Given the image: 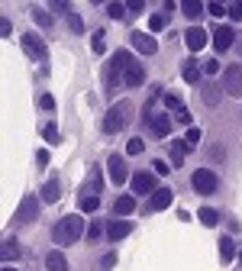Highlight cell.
Masks as SVG:
<instances>
[{"label":"cell","mask_w":242,"mask_h":271,"mask_svg":"<svg viewBox=\"0 0 242 271\" xmlns=\"http://www.w3.org/2000/svg\"><path fill=\"white\" fill-rule=\"evenodd\" d=\"M113 265H116V255H113V252H107V255L100 259V268H103V271H110Z\"/></svg>","instance_id":"obj_44"},{"label":"cell","mask_w":242,"mask_h":271,"mask_svg":"<svg viewBox=\"0 0 242 271\" xmlns=\"http://www.w3.org/2000/svg\"><path fill=\"white\" fill-rule=\"evenodd\" d=\"M126 10H129V13H142V10H145V3H142V0H129Z\"/></svg>","instance_id":"obj_45"},{"label":"cell","mask_w":242,"mask_h":271,"mask_svg":"<svg viewBox=\"0 0 242 271\" xmlns=\"http://www.w3.org/2000/svg\"><path fill=\"white\" fill-rule=\"evenodd\" d=\"M152 171H155V174H168L171 165H168V161H162V158H155V161H152Z\"/></svg>","instance_id":"obj_41"},{"label":"cell","mask_w":242,"mask_h":271,"mask_svg":"<svg viewBox=\"0 0 242 271\" xmlns=\"http://www.w3.org/2000/svg\"><path fill=\"white\" fill-rule=\"evenodd\" d=\"M197 220L204 223V226H217V223H220V210H213V207H200V210H197Z\"/></svg>","instance_id":"obj_24"},{"label":"cell","mask_w":242,"mask_h":271,"mask_svg":"<svg viewBox=\"0 0 242 271\" xmlns=\"http://www.w3.org/2000/svg\"><path fill=\"white\" fill-rule=\"evenodd\" d=\"M133 62V55L129 52H116L113 58H110V65H107V71H103V78H107V91H113L116 87V81H123V74H126V65Z\"/></svg>","instance_id":"obj_4"},{"label":"cell","mask_w":242,"mask_h":271,"mask_svg":"<svg viewBox=\"0 0 242 271\" xmlns=\"http://www.w3.org/2000/svg\"><path fill=\"white\" fill-rule=\"evenodd\" d=\"M207 13H210V16H230V6H223V3H210V6H207Z\"/></svg>","instance_id":"obj_39"},{"label":"cell","mask_w":242,"mask_h":271,"mask_svg":"<svg viewBox=\"0 0 242 271\" xmlns=\"http://www.w3.org/2000/svg\"><path fill=\"white\" fill-rule=\"evenodd\" d=\"M200 74H204V68L197 65V58H188V62L181 65V78L188 81V84H197V81H200Z\"/></svg>","instance_id":"obj_18"},{"label":"cell","mask_w":242,"mask_h":271,"mask_svg":"<svg viewBox=\"0 0 242 271\" xmlns=\"http://www.w3.org/2000/svg\"><path fill=\"white\" fill-rule=\"evenodd\" d=\"M100 233H103V226H100V223H91V226H87V239H91V242H97V239H100Z\"/></svg>","instance_id":"obj_40"},{"label":"cell","mask_w":242,"mask_h":271,"mask_svg":"<svg viewBox=\"0 0 242 271\" xmlns=\"http://www.w3.org/2000/svg\"><path fill=\"white\" fill-rule=\"evenodd\" d=\"M129 42H133V49L142 52V55H155V52H158V42L149 36V32H139V29H136L133 36H129Z\"/></svg>","instance_id":"obj_12"},{"label":"cell","mask_w":242,"mask_h":271,"mask_svg":"<svg viewBox=\"0 0 242 271\" xmlns=\"http://www.w3.org/2000/svg\"><path fill=\"white\" fill-rule=\"evenodd\" d=\"M142 120L149 123V133L155 136V139H168L171 133V113H155V110H145Z\"/></svg>","instance_id":"obj_5"},{"label":"cell","mask_w":242,"mask_h":271,"mask_svg":"<svg viewBox=\"0 0 242 271\" xmlns=\"http://www.w3.org/2000/svg\"><path fill=\"white\" fill-rule=\"evenodd\" d=\"M175 120H178V123H184V126H191V110H188V107H181V110L175 113Z\"/></svg>","instance_id":"obj_43"},{"label":"cell","mask_w":242,"mask_h":271,"mask_svg":"<svg viewBox=\"0 0 242 271\" xmlns=\"http://www.w3.org/2000/svg\"><path fill=\"white\" fill-rule=\"evenodd\" d=\"M181 10H184V16H188V19H200L204 6H200L197 0H184V3H181Z\"/></svg>","instance_id":"obj_27"},{"label":"cell","mask_w":242,"mask_h":271,"mask_svg":"<svg viewBox=\"0 0 242 271\" xmlns=\"http://www.w3.org/2000/svg\"><path fill=\"white\" fill-rule=\"evenodd\" d=\"M129 113H133V107H129L126 100L113 104V107L107 110V117H103V133H107V136H113V133L126 130V123H129Z\"/></svg>","instance_id":"obj_2"},{"label":"cell","mask_w":242,"mask_h":271,"mask_svg":"<svg viewBox=\"0 0 242 271\" xmlns=\"http://www.w3.org/2000/svg\"><path fill=\"white\" fill-rule=\"evenodd\" d=\"M230 19L233 23H242V3H230Z\"/></svg>","instance_id":"obj_42"},{"label":"cell","mask_w":242,"mask_h":271,"mask_svg":"<svg viewBox=\"0 0 242 271\" xmlns=\"http://www.w3.org/2000/svg\"><path fill=\"white\" fill-rule=\"evenodd\" d=\"M32 19H36V23L42 26V29H45V26H52V16H48L42 6H32Z\"/></svg>","instance_id":"obj_35"},{"label":"cell","mask_w":242,"mask_h":271,"mask_svg":"<svg viewBox=\"0 0 242 271\" xmlns=\"http://www.w3.org/2000/svg\"><path fill=\"white\" fill-rule=\"evenodd\" d=\"M220 259H223V265H230V262L236 259V242H233L230 236H223V239H220Z\"/></svg>","instance_id":"obj_22"},{"label":"cell","mask_w":242,"mask_h":271,"mask_svg":"<svg viewBox=\"0 0 242 271\" xmlns=\"http://www.w3.org/2000/svg\"><path fill=\"white\" fill-rule=\"evenodd\" d=\"M145 152V139H139V136H133V139L126 142V155H142Z\"/></svg>","instance_id":"obj_33"},{"label":"cell","mask_w":242,"mask_h":271,"mask_svg":"<svg viewBox=\"0 0 242 271\" xmlns=\"http://www.w3.org/2000/svg\"><path fill=\"white\" fill-rule=\"evenodd\" d=\"M107 168H110V181H113L116 187H120V184H126V181H133V178H129V168H126V161H123L120 155H110Z\"/></svg>","instance_id":"obj_10"},{"label":"cell","mask_w":242,"mask_h":271,"mask_svg":"<svg viewBox=\"0 0 242 271\" xmlns=\"http://www.w3.org/2000/svg\"><path fill=\"white\" fill-rule=\"evenodd\" d=\"M210 158H213V161H220V158H223V148L213 145V148H210Z\"/></svg>","instance_id":"obj_49"},{"label":"cell","mask_w":242,"mask_h":271,"mask_svg":"<svg viewBox=\"0 0 242 271\" xmlns=\"http://www.w3.org/2000/svg\"><path fill=\"white\" fill-rule=\"evenodd\" d=\"M45 268H48V271H68V259L58 252V249H55V252L45 255Z\"/></svg>","instance_id":"obj_21"},{"label":"cell","mask_w":242,"mask_h":271,"mask_svg":"<svg viewBox=\"0 0 242 271\" xmlns=\"http://www.w3.org/2000/svg\"><path fill=\"white\" fill-rule=\"evenodd\" d=\"M78 207H81V213H97V210H100V197H97V194H81Z\"/></svg>","instance_id":"obj_23"},{"label":"cell","mask_w":242,"mask_h":271,"mask_svg":"<svg viewBox=\"0 0 242 271\" xmlns=\"http://www.w3.org/2000/svg\"><path fill=\"white\" fill-rule=\"evenodd\" d=\"M165 26H168V19H165V13H152V16H149V32H162Z\"/></svg>","instance_id":"obj_30"},{"label":"cell","mask_w":242,"mask_h":271,"mask_svg":"<svg viewBox=\"0 0 242 271\" xmlns=\"http://www.w3.org/2000/svg\"><path fill=\"white\" fill-rule=\"evenodd\" d=\"M19 45H23V52L29 58H36V62H42V58H45V42H42L39 32H23V36H19Z\"/></svg>","instance_id":"obj_6"},{"label":"cell","mask_w":242,"mask_h":271,"mask_svg":"<svg viewBox=\"0 0 242 271\" xmlns=\"http://www.w3.org/2000/svg\"><path fill=\"white\" fill-rule=\"evenodd\" d=\"M223 87L230 97H242V65H230L223 71Z\"/></svg>","instance_id":"obj_7"},{"label":"cell","mask_w":242,"mask_h":271,"mask_svg":"<svg viewBox=\"0 0 242 271\" xmlns=\"http://www.w3.org/2000/svg\"><path fill=\"white\" fill-rule=\"evenodd\" d=\"M36 161H39V168H45V165H48V152H45V148H39V155H36Z\"/></svg>","instance_id":"obj_47"},{"label":"cell","mask_w":242,"mask_h":271,"mask_svg":"<svg viewBox=\"0 0 242 271\" xmlns=\"http://www.w3.org/2000/svg\"><path fill=\"white\" fill-rule=\"evenodd\" d=\"M42 136H45V142H52V145H58V142H61V133H58V126H55V123H45L42 126Z\"/></svg>","instance_id":"obj_29"},{"label":"cell","mask_w":242,"mask_h":271,"mask_svg":"<svg viewBox=\"0 0 242 271\" xmlns=\"http://www.w3.org/2000/svg\"><path fill=\"white\" fill-rule=\"evenodd\" d=\"M0 255H3V262L10 265L13 259H19V242H16V239H3V249H0Z\"/></svg>","instance_id":"obj_25"},{"label":"cell","mask_w":242,"mask_h":271,"mask_svg":"<svg viewBox=\"0 0 242 271\" xmlns=\"http://www.w3.org/2000/svg\"><path fill=\"white\" fill-rule=\"evenodd\" d=\"M39 216V197H23V203H19V210H16V216H13V220H16V226H26V223H32Z\"/></svg>","instance_id":"obj_8"},{"label":"cell","mask_w":242,"mask_h":271,"mask_svg":"<svg viewBox=\"0 0 242 271\" xmlns=\"http://www.w3.org/2000/svg\"><path fill=\"white\" fill-rule=\"evenodd\" d=\"M107 13H110V19H126V6H123V3H110L107 6Z\"/></svg>","instance_id":"obj_37"},{"label":"cell","mask_w":242,"mask_h":271,"mask_svg":"<svg viewBox=\"0 0 242 271\" xmlns=\"http://www.w3.org/2000/svg\"><path fill=\"white\" fill-rule=\"evenodd\" d=\"M100 187H103V174H100V168H97L94 165V171H91V178H87V194H97V191H100Z\"/></svg>","instance_id":"obj_28"},{"label":"cell","mask_w":242,"mask_h":271,"mask_svg":"<svg viewBox=\"0 0 242 271\" xmlns=\"http://www.w3.org/2000/svg\"><path fill=\"white\" fill-rule=\"evenodd\" d=\"M200 139H204V130H200V126H191V130H188V136H184V142H188V145L194 148V145H197V142Z\"/></svg>","instance_id":"obj_36"},{"label":"cell","mask_w":242,"mask_h":271,"mask_svg":"<svg viewBox=\"0 0 242 271\" xmlns=\"http://www.w3.org/2000/svg\"><path fill=\"white\" fill-rule=\"evenodd\" d=\"M200 94H204L207 107H217V104H220V91H217L213 84H204V91H200Z\"/></svg>","instance_id":"obj_32"},{"label":"cell","mask_w":242,"mask_h":271,"mask_svg":"<svg viewBox=\"0 0 242 271\" xmlns=\"http://www.w3.org/2000/svg\"><path fill=\"white\" fill-rule=\"evenodd\" d=\"M233 39H236V29H233V26H217V29H213V45H217V52H226L233 45Z\"/></svg>","instance_id":"obj_13"},{"label":"cell","mask_w":242,"mask_h":271,"mask_svg":"<svg viewBox=\"0 0 242 271\" xmlns=\"http://www.w3.org/2000/svg\"><path fill=\"white\" fill-rule=\"evenodd\" d=\"M162 104H165V107H168V110H175V113H178V110H181V107H184V104H181V97H178V94H175V91H168V94H162Z\"/></svg>","instance_id":"obj_31"},{"label":"cell","mask_w":242,"mask_h":271,"mask_svg":"<svg viewBox=\"0 0 242 271\" xmlns=\"http://www.w3.org/2000/svg\"><path fill=\"white\" fill-rule=\"evenodd\" d=\"M81 233H84V220H81L78 213H71V216H65V220L55 223L52 242H55V246H71V242L81 239Z\"/></svg>","instance_id":"obj_1"},{"label":"cell","mask_w":242,"mask_h":271,"mask_svg":"<svg viewBox=\"0 0 242 271\" xmlns=\"http://www.w3.org/2000/svg\"><path fill=\"white\" fill-rule=\"evenodd\" d=\"M3 271H16V268H13V265H6V268H3Z\"/></svg>","instance_id":"obj_50"},{"label":"cell","mask_w":242,"mask_h":271,"mask_svg":"<svg viewBox=\"0 0 242 271\" xmlns=\"http://www.w3.org/2000/svg\"><path fill=\"white\" fill-rule=\"evenodd\" d=\"M91 49H94V55H103V52H107V32H103V29H97V32H94Z\"/></svg>","instance_id":"obj_26"},{"label":"cell","mask_w":242,"mask_h":271,"mask_svg":"<svg viewBox=\"0 0 242 271\" xmlns=\"http://www.w3.org/2000/svg\"><path fill=\"white\" fill-rule=\"evenodd\" d=\"M129 184H133V194H142V197H145V194L152 197V194L158 191V184H155V174H152V171H136Z\"/></svg>","instance_id":"obj_9"},{"label":"cell","mask_w":242,"mask_h":271,"mask_svg":"<svg viewBox=\"0 0 242 271\" xmlns=\"http://www.w3.org/2000/svg\"><path fill=\"white\" fill-rule=\"evenodd\" d=\"M39 104H42V110H55V97H52V94H42Z\"/></svg>","instance_id":"obj_46"},{"label":"cell","mask_w":242,"mask_h":271,"mask_svg":"<svg viewBox=\"0 0 242 271\" xmlns=\"http://www.w3.org/2000/svg\"><path fill=\"white\" fill-rule=\"evenodd\" d=\"M129 233H133V223H129V220H113V223L107 226V239H110V242L126 239Z\"/></svg>","instance_id":"obj_15"},{"label":"cell","mask_w":242,"mask_h":271,"mask_svg":"<svg viewBox=\"0 0 242 271\" xmlns=\"http://www.w3.org/2000/svg\"><path fill=\"white\" fill-rule=\"evenodd\" d=\"M133 210H136L133 194H123V197H116V200H113V213H116V220H120V216H129Z\"/></svg>","instance_id":"obj_19"},{"label":"cell","mask_w":242,"mask_h":271,"mask_svg":"<svg viewBox=\"0 0 242 271\" xmlns=\"http://www.w3.org/2000/svg\"><path fill=\"white\" fill-rule=\"evenodd\" d=\"M184 42H188L191 52H200L207 45V29H204V26H191V29L184 32Z\"/></svg>","instance_id":"obj_14"},{"label":"cell","mask_w":242,"mask_h":271,"mask_svg":"<svg viewBox=\"0 0 242 271\" xmlns=\"http://www.w3.org/2000/svg\"><path fill=\"white\" fill-rule=\"evenodd\" d=\"M0 32H3V36H10V32H13V26H10V19H0Z\"/></svg>","instance_id":"obj_48"},{"label":"cell","mask_w":242,"mask_h":271,"mask_svg":"<svg viewBox=\"0 0 242 271\" xmlns=\"http://www.w3.org/2000/svg\"><path fill=\"white\" fill-rule=\"evenodd\" d=\"M171 200H175V191L171 187H158L149 197V210H165V207H171Z\"/></svg>","instance_id":"obj_16"},{"label":"cell","mask_w":242,"mask_h":271,"mask_svg":"<svg viewBox=\"0 0 242 271\" xmlns=\"http://www.w3.org/2000/svg\"><path fill=\"white\" fill-rule=\"evenodd\" d=\"M61 197V184H58V181H45V184H42V194H39V200H42V203H55V200H58Z\"/></svg>","instance_id":"obj_20"},{"label":"cell","mask_w":242,"mask_h":271,"mask_svg":"<svg viewBox=\"0 0 242 271\" xmlns=\"http://www.w3.org/2000/svg\"><path fill=\"white\" fill-rule=\"evenodd\" d=\"M188 152H191V145L184 139H171V168H181Z\"/></svg>","instance_id":"obj_17"},{"label":"cell","mask_w":242,"mask_h":271,"mask_svg":"<svg viewBox=\"0 0 242 271\" xmlns=\"http://www.w3.org/2000/svg\"><path fill=\"white\" fill-rule=\"evenodd\" d=\"M142 84H145V65L133 58L126 65V74H123V87H142Z\"/></svg>","instance_id":"obj_11"},{"label":"cell","mask_w":242,"mask_h":271,"mask_svg":"<svg viewBox=\"0 0 242 271\" xmlns=\"http://www.w3.org/2000/svg\"><path fill=\"white\" fill-rule=\"evenodd\" d=\"M191 187L197 194H204V197H210V194L220 191V178L217 171H210V168H197V171L191 174Z\"/></svg>","instance_id":"obj_3"},{"label":"cell","mask_w":242,"mask_h":271,"mask_svg":"<svg viewBox=\"0 0 242 271\" xmlns=\"http://www.w3.org/2000/svg\"><path fill=\"white\" fill-rule=\"evenodd\" d=\"M68 26H71V32H74V36H81V32H84V19H81L78 16V13H68Z\"/></svg>","instance_id":"obj_34"},{"label":"cell","mask_w":242,"mask_h":271,"mask_svg":"<svg viewBox=\"0 0 242 271\" xmlns=\"http://www.w3.org/2000/svg\"><path fill=\"white\" fill-rule=\"evenodd\" d=\"M200 68H204V74H210V78H217V74H220V62H217V58H207V62H200Z\"/></svg>","instance_id":"obj_38"}]
</instances>
